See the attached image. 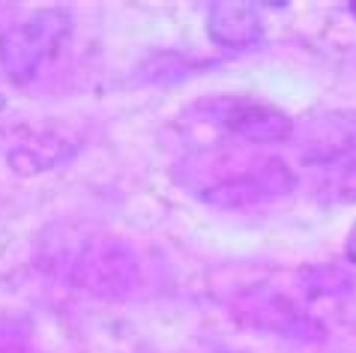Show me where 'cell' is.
<instances>
[{"mask_svg":"<svg viewBox=\"0 0 356 353\" xmlns=\"http://www.w3.org/2000/svg\"><path fill=\"white\" fill-rule=\"evenodd\" d=\"M293 174L282 159H266L258 168L245 171L236 180L219 183L213 189L204 192L207 204H216V207L225 210H236V207H252L264 198H279V195L293 192Z\"/></svg>","mask_w":356,"mask_h":353,"instance_id":"cell-3","label":"cell"},{"mask_svg":"<svg viewBox=\"0 0 356 353\" xmlns=\"http://www.w3.org/2000/svg\"><path fill=\"white\" fill-rule=\"evenodd\" d=\"M318 198L323 204H350L356 201V159L326 162V171L318 176Z\"/></svg>","mask_w":356,"mask_h":353,"instance_id":"cell-6","label":"cell"},{"mask_svg":"<svg viewBox=\"0 0 356 353\" xmlns=\"http://www.w3.org/2000/svg\"><path fill=\"white\" fill-rule=\"evenodd\" d=\"M350 13H353V18H356V0H353V3H350Z\"/></svg>","mask_w":356,"mask_h":353,"instance_id":"cell-9","label":"cell"},{"mask_svg":"<svg viewBox=\"0 0 356 353\" xmlns=\"http://www.w3.org/2000/svg\"><path fill=\"white\" fill-rule=\"evenodd\" d=\"M207 31L216 45L225 48H254L264 39V22L254 3L245 0H216L207 15Z\"/></svg>","mask_w":356,"mask_h":353,"instance_id":"cell-4","label":"cell"},{"mask_svg":"<svg viewBox=\"0 0 356 353\" xmlns=\"http://www.w3.org/2000/svg\"><path fill=\"white\" fill-rule=\"evenodd\" d=\"M72 33V15L60 6L39 9L0 33V75L13 84H31L39 69L60 51Z\"/></svg>","mask_w":356,"mask_h":353,"instance_id":"cell-1","label":"cell"},{"mask_svg":"<svg viewBox=\"0 0 356 353\" xmlns=\"http://www.w3.org/2000/svg\"><path fill=\"white\" fill-rule=\"evenodd\" d=\"M213 120L227 135L254 141V144H279L293 135V120L273 105L249 102V99H219L213 105Z\"/></svg>","mask_w":356,"mask_h":353,"instance_id":"cell-2","label":"cell"},{"mask_svg":"<svg viewBox=\"0 0 356 353\" xmlns=\"http://www.w3.org/2000/svg\"><path fill=\"white\" fill-rule=\"evenodd\" d=\"M3 105H6V96H3V93H0V111H3Z\"/></svg>","mask_w":356,"mask_h":353,"instance_id":"cell-8","label":"cell"},{"mask_svg":"<svg viewBox=\"0 0 356 353\" xmlns=\"http://www.w3.org/2000/svg\"><path fill=\"white\" fill-rule=\"evenodd\" d=\"M344 252H348V258L356 263V224L350 228V237H348V246H344Z\"/></svg>","mask_w":356,"mask_h":353,"instance_id":"cell-7","label":"cell"},{"mask_svg":"<svg viewBox=\"0 0 356 353\" xmlns=\"http://www.w3.org/2000/svg\"><path fill=\"white\" fill-rule=\"evenodd\" d=\"M72 153H75V147L66 138H60V135H51L45 129H39V132L22 129L15 147L6 150V162L18 174H39V171H48L54 165L66 162Z\"/></svg>","mask_w":356,"mask_h":353,"instance_id":"cell-5","label":"cell"}]
</instances>
